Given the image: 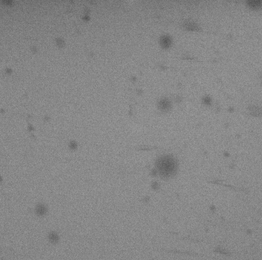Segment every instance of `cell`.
Instances as JSON below:
<instances>
[{
  "mask_svg": "<svg viewBox=\"0 0 262 260\" xmlns=\"http://www.w3.org/2000/svg\"><path fill=\"white\" fill-rule=\"evenodd\" d=\"M157 168L162 176L172 175L176 170V163L171 156H162L157 161Z\"/></svg>",
  "mask_w": 262,
  "mask_h": 260,
  "instance_id": "1",
  "label": "cell"
},
{
  "mask_svg": "<svg viewBox=\"0 0 262 260\" xmlns=\"http://www.w3.org/2000/svg\"><path fill=\"white\" fill-rule=\"evenodd\" d=\"M161 44L163 47L168 48L171 44V39L168 36H163L161 39Z\"/></svg>",
  "mask_w": 262,
  "mask_h": 260,
  "instance_id": "2",
  "label": "cell"
}]
</instances>
